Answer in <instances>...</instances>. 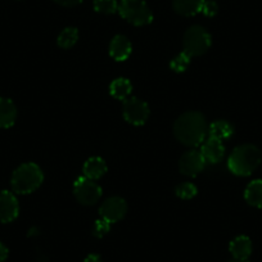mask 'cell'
<instances>
[{
  "label": "cell",
  "mask_w": 262,
  "mask_h": 262,
  "mask_svg": "<svg viewBox=\"0 0 262 262\" xmlns=\"http://www.w3.org/2000/svg\"><path fill=\"white\" fill-rule=\"evenodd\" d=\"M208 126L205 116L196 111L183 113L173 125L176 139L185 147H198L206 140Z\"/></svg>",
  "instance_id": "cell-1"
},
{
  "label": "cell",
  "mask_w": 262,
  "mask_h": 262,
  "mask_svg": "<svg viewBox=\"0 0 262 262\" xmlns=\"http://www.w3.org/2000/svg\"><path fill=\"white\" fill-rule=\"evenodd\" d=\"M261 162V152L252 144H243L231 152L228 160V167L234 175L249 176L254 172Z\"/></svg>",
  "instance_id": "cell-2"
},
{
  "label": "cell",
  "mask_w": 262,
  "mask_h": 262,
  "mask_svg": "<svg viewBox=\"0 0 262 262\" xmlns=\"http://www.w3.org/2000/svg\"><path fill=\"white\" fill-rule=\"evenodd\" d=\"M44 181L41 168L35 163H24L13 172L11 185L14 193L30 194L40 188Z\"/></svg>",
  "instance_id": "cell-3"
},
{
  "label": "cell",
  "mask_w": 262,
  "mask_h": 262,
  "mask_svg": "<svg viewBox=\"0 0 262 262\" xmlns=\"http://www.w3.org/2000/svg\"><path fill=\"white\" fill-rule=\"evenodd\" d=\"M118 13L134 26H147L153 21L152 11L144 0H121Z\"/></svg>",
  "instance_id": "cell-4"
},
{
  "label": "cell",
  "mask_w": 262,
  "mask_h": 262,
  "mask_svg": "<svg viewBox=\"0 0 262 262\" xmlns=\"http://www.w3.org/2000/svg\"><path fill=\"white\" fill-rule=\"evenodd\" d=\"M211 47V35L205 27L194 25L184 34L183 48L189 57H200Z\"/></svg>",
  "instance_id": "cell-5"
},
{
  "label": "cell",
  "mask_w": 262,
  "mask_h": 262,
  "mask_svg": "<svg viewBox=\"0 0 262 262\" xmlns=\"http://www.w3.org/2000/svg\"><path fill=\"white\" fill-rule=\"evenodd\" d=\"M74 194L77 202L84 206H93L100 200L102 196V188L88 178H79L74 184Z\"/></svg>",
  "instance_id": "cell-6"
},
{
  "label": "cell",
  "mask_w": 262,
  "mask_h": 262,
  "mask_svg": "<svg viewBox=\"0 0 262 262\" xmlns=\"http://www.w3.org/2000/svg\"><path fill=\"white\" fill-rule=\"evenodd\" d=\"M122 113L128 123L142 126L147 122L148 117H149V107L139 98H127L123 102Z\"/></svg>",
  "instance_id": "cell-7"
},
{
  "label": "cell",
  "mask_w": 262,
  "mask_h": 262,
  "mask_svg": "<svg viewBox=\"0 0 262 262\" xmlns=\"http://www.w3.org/2000/svg\"><path fill=\"white\" fill-rule=\"evenodd\" d=\"M127 212V203L121 196H111L103 202L99 208L100 217L104 219L110 224L122 220Z\"/></svg>",
  "instance_id": "cell-8"
},
{
  "label": "cell",
  "mask_w": 262,
  "mask_h": 262,
  "mask_svg": "<svg viewBox=\"0 0 262 262\" xmlns=\"http://www.w3.org/2000/svg\"><path fill=\"white\" fill-rule=\"evenodd\" d=\"M206 160L202 156L201 152H196V150H190V152H186L181 156L180 161H179V168H180V172L184 173L186 176H196L198 173H201L205 168Z\"/></svg>",
  "instance_id": "cell-9"
},
{
  "label": "cell",
  "mask_w": 262,
  "mask_h": 262,
  "mask_svg": "<svg viewBox=\"0 0 262 262\" xmlns=\"http://www.w3.org/2000/svg\"><path fill=\"white\" fill-rule=\"evenodd\" d=\"M19 205L16 195L8 190L0 191V223L8 224L17 219Z\"/></svg>",
  "instance_id": "cell-10"
},
{
  "label": "cell",
  "mask_w": 262,
  "mask_h": 262,
  "mask_svg": "<svg viewBox=\"0 0 262 262\" xmlns=\"http://www.w3.org/2000/svg\"><path fill=\"white\" fill-rule=\"evenodd\" d=\"M201 153L205 157L206 162L210 163H219L224 158L225 155V148L221 140L213 139L208 137L205 142L202 143Z\"/></svg>",
  "instance_id": "cell-11"
},
{
  "label": "cell",
  "mask_w": 262,
  "mask_h": 262,
  "mask_svg": "<svg viewBox=\"0 0 262 262\" xmlns=\"http://www.w3.org/2000/svg\"><path fill=\"white\" fill-rule=\"evenodd\" d=\"M131 50H133V47H131L130 40L123 35H116L111 41L110 55L118 62L127 59L128 55L131 54Z\"/></svg>",
  "instance_id": "cell-12"
},
{
  "label": "cell",
  "mask_w": 262,
  "mask_h": 262,
  "mask_svg": "<svg viewBox=\"0 0 262 262\" xmlns=\"http://www.w3.org/2000/svg\"><path fill=\"white\" fill-rule=\"evenodd\" d=\"M230 253L238 262H246L252 253V242L248 236H236L230 243Z\"/></svg>",
  "instance_id": "cell-13"
},
{
  "label": "cell",
  "mask_w": 262,
  "mask_h": 262,
  "mask_svg": "<svg viewBox=\"0 0 262 262\" xmlns=\"http://www.w3.org/2000/svg\"><path fill=\"white\" fill-rule=\"evenodd\" d=\"M17 120L16 104L8 98L0 97V128H8Z\"/></svg>",
  "instance_id": "cell-14"
},
{
  "label": "cell",
  "mask_w": 262,
  "mask_h": 262,
  "mask_svg": "<svg viewBox=\"0 0 262 262\" xmlns=\"http://www.w3.org/2000/svg\"><path fill=\"white\" fill-rule=\"evenodd\" d=\"M205 0H173L172 8L178 14L184 17H191L202 12Z\"/></svg>",
  "instance_id": "cell-15"
},
{
  "label": "cell",
  "mask_w": 262,
  "mask_h": 262,
  "mask_svg": "<svg viewBox=\"0 0 262 262\" xmlns=\"http://www.w3.org/2000/svg\"><path fill=\"white\" fill-rule=\"evenodd\" d=\"M107 172V163L100 157H92L84 163V176L90 180H98Z\"/></svg>",
  "instance_id": "cell-16"
},
{
  "label": "cell",
  "mask_w": 262,
  "mask_h": 262,
  "mask_svg": "<svg viewBox=\"0 0 262 262\" xmlns=\"http://www.w3.org/2000/svg\"><path fill=\"white\" fill-rule=\"evenodd\" d=\"M233 134L234 127L230 122H228V121L217 120L208 126L207 135L210 138H213V139H217L223 142V140L231 138Z\"/></svg>",
  "instance_id": "cell-17"
},
{
  "label": "cell",
  "mask_w": 262,
  "mask_h": 262,
  "mask_svg": "<svg viewBox=\"0 0 262 262\" xmlns=\"http://www.w3.org/2000/svg\"><path fill=\"white\" fill-rule=\"evenodd\" d=\"M244 198L247 202L253 207H262V180H253L248 184L246 191H244Z\"/></svg>",
  "instance_id": "cell-18"
},
{
  "label": "cell",
  "mask_w": 262,
  "mask_h": 262,
  "mask_svg": "<svg viewBox=\"0 0 262 262\" xmlns=\"http://www.w3.org/2000/svg\"><path fill=\"white\" fill-rule=\"evenodd\" d=\"M131 90H133V85H131V82L128 81L127 79H125V77L116 79L110 86L111 95L118 100L127 99L128 95L131 94Z\"/></svg>",
  "instance_id": "cell-19"
},
{
  "label": "cell",
  "mask_w": 262,
  "mask_h": 262,
  "mask_svg": "<svg viewBox=\"0 0 262 262\" xmlns=\"http://www.w3.org/2000/svg\"><path fill=\"white\" fill-rule=\"evenodd\" d=\"M79 40V31L76 27H66L58 36L57 42L63 49H70L74 47Z\"/></svg>",
  "instance_id": "cell-20"
},
{
  "label": "cell",
  "mask_w": 262,
  "mask_h": 262,
  "mask_svg": "<svg viewBox=\"0 0 262 262\" xmlns=\"http://www.w3.org/2000/svg\"><path fill=\"white\" fill-rule=\"evenodd\" d=\"M95 12L102 14H113L118 11V3L116 0H94Z\"/></svg>",
  "instance_id": "cell-21"
},
{
  "label": "cell",
  "mask_w": 262,
  "mask_h": 262,
  "mask_svg": "<svg viewBox=\"0 0 262 262\" xmlns=\"http://www.w3.org/2000/svg\"><path fill=\"white\" fill-rule=\"evenodd\" d=\"M190 58L191 57H189L185 52H181L180 54H178L172 60H171L170 63L171 70L175 72H179V74H180V72H184L189 67Z\"/></svg>",
  "instance_id": "cell-22"
},
{
  "label": "cell",
  "mask_w": 262,
  "mask_h": 262,
  "mask_svg": "<svg viewBox=\"0 0 262 262\" xmlns=\"http://www.w3.org/2000/svg\"><path fill=\"white\" fill-rule=\"evenodd\" d=\"M175 193L179 198L181 200H191L193 196L196 195L198 190H196V186L191 183H183L180 185L176 186Z\"/></svg>",
  "instance_id": "cell-23"
},
{
  "label": "cell",
  "mask_w": 262,
  "mask_h": 262,
  "mask_svg": "<svg viewBox=\"0 0 262 262\" xmlns=\"http://www.w3.org/2000/svg\"><path fill=\"white\" fill-rule=\"evenodd\" d=\"M110 229L111 224L108 223V221H105L104 219L100 217L99 220L95 221L94 226H93V235H94L95 238H103V236L110 231Z\"/></svg>",
  "instance_id": "cell-24"
},
{
  "label": "cell",
  "mask_w": 262,
  "mask_h": 262,
  "mask_svg": "<svg viewBox=\"0 0 262 262\" xmlns=\"http://www.w3.org/2000/svg\"><path fill=\"white\" fill-rule=\"evenodd\" d=\"M219 12V6L215 0H205L202 6V13L207 17L216 16Z\"/></svg>",
  "instance_id": "cell-25"
},
{
  "label": "cell",
  "mask_w": 262,
  "mask_h": 262,
  "mask_svg": "<svg viewBox=\"0 0 262 262\" xmlns=\"http://www.w3.org/2000/svg\"><path fill=\"white\" fill-rule=\"evenodd\" d=\"M54 2L62 7H75L77 4L82 3L84 0H54Z\"/></svg>",
  "instance_id": "cell-26"
},
{
  "label": "cell",
  "mask_w": 262,
  "mask_h": 262,
  "mask_svg": "<svg viewBox=\"0 0 262 262\" xmlns=\"http://www.w3.org/2000/svg\"><path fill=\"white\" fill-rule=\"evenodd\" d=\"M8 257V248L0 242V262H4Z\"/></svg>",
  "instance_id": "cell-27"
},
{
  "label": "cell",
  "mask_w": 262,
  "mask_h": 262,
  "mask_svg": "<svg viewBox=\"0 0 262 262\" xmlns=\"http://www.w3.org/2000/svg\"><path fill=\"white\" fill-rule=\"evenodd\" d=\"M85 262H102V259H100V257L98 254H89L85 258Z\"/></svg>",
  "instance_id": "cell-28"
}]
</instances>
